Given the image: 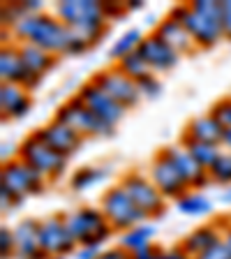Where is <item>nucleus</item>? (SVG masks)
Here are the masks:
<instances>
[{
  "label": "nucleus",
  "instance_id": "2f4dec72",
  "mask_svg": "<svg viewBox=\"0 0 231 259\" xmlns=\"http://www.w3.org/2000/svg\"><path fill=\"white\" fill-rule=\"evenodd\" d=\"M136 86H139V93L144 100H155V97L162 95V81L157 74H148L144 79H139Z\"/></svg>",
  "mask_w": 231,
  "mask_h": 259
},
{
  "label": "nucleus",
  "instance_id": "a878e982",
  "mask_svg": "<svg viewBox=\"0 0 231 259\" xmlns=\"http://www.w3.org/2000/svg\"><path fill=\"white\" fill-rule=\"evenodd\" d=\"M173 204H176V210L180 215H188V218H206L215 210V201L210 199L206 192H201V190H190V192H185Z\"/></svg>",
  "mask_w": 231,
  "mask_h": 259
},
{
  "label": "nucleus",
  "instance_id": "dca6fc26",
  "mask_svg": "<svg viewBox=\"0 0 231 259\" xmlns=\"http://www.w3.org/2000/svg\"><path fill=\"white\" fill-rule=\"evenodd\" d=\"M164 155L173 162V167L180 171V176L185 178V183H188L190 190H204L206 185H210V176H208V169H204L199 162L194 160L188 151H185V146L178 141V144H169L162 148Z\"/></svg>",
  "mask_w": 231,
  "mask_h": 259
},
{
  "label": "nucleus",
  "instance_id": "0eeeda50",
  "mask_svg": "<svg viewBox=\"0 0 231 259\" xmlns=\"http://www.w3.org/2000/svg\"><path fill=\"white\" fill-rule=\"evenodd\" d=\"M100 208H102L104 218L109 220V225L113 227V232H127L136 225H144V222H151L146 218V213L129 199V194L120 188L118 183L109 185L107 190L100 197Z\"/></svg>",
  "mask_w": 231,
  "mask_h": 259
},
{
  "label": "nucleus",
  "instance_id": "a18cd8bd",
  "mask_svg": "<svg viewBox=\"0 0 231 259\" xmlns=\"http://www.w3.org/2000/svg\"><path fill=\"white\" fill-rule=\"evenodd\" d=\"M49 259H67V257H49Z\"/></svg>",
  "mask_w": 231,
  "mask_h": 259
},
{
  "label": "nucleus",
  "instance_id": "7ed1b4c3",
  "mask_svg": "<svg viewBox=\"0 0 231 259\" xmlns=\"http://www.w3.org/2000/svg\"><path fill=\"white\" fill-rule=\"evenodd\" d=\"M54 14L88 47H95L104 37L109 26V19L102 12V3L97 0H60L56 3Z\"/></svg>",
  "mask_w": 231,
  "mask_h": 259
},
{
  "label": "nucleus",
  "instance_id": "c9c22d12",
  "mask_svg": "<svg viewBox=\"0 0 231 259\" xmlns=\"http://www.w3.org/2000/svg\"><path fill=\"white\" fill-rule=\"evenodd\" d=\"M197 259H231V252H229V248H226L224 243H217L215 248H210L208 252H204L201 257H197Z\"/></svg>",
  "mask_w": 231,
  "mask_h": 259
},
{
  "label": "nucleus",
  "instance_id": "6ab92c4d",
  "mask_svg": "<svg viewBox=\"0 0 231 259\" xmlns=\"http://www.w3.org/2000/svg\"><path fill=\"white\" fill-rule=\"evenodd\" d=\"M220 241H222V225L220 220H215V222H208V225L194 227L192 232L178 243V248L183 250L190 259H197L204 252H208L210 248H215Z\"/></svg>",
  "mask_w": 231,
  "mask_h": 259
},
{
  "label": "nucleus",
  "instance_id": "37998d69",
  "mask_svg": "<svg viewBox=\"0 0 231 259\" xmlns=\"http://www.w3.org/2000/svg\"><path fill=\"white\" fill-rule=\"evenodd\" d=\"M125 7H127V12H136V10H144V3L141 0H127Z\"/></svg>",
  "mask_w": 231,
  "mask_h": 259
},
{
  "label": "nucleus",
  "instance_id": "f03ea898",
  "mask_svg": "<svg viewBox=\"0 0 231 259\" xmlns=\"http://www.w3.org/2000/svg\"><path fill=\"white\" fill-rule=\"evenodd\" d=\"M171 19L183 23L192 35L197 49L217 47L224 39L222 30V0H190V3H176L169 10Z\"/></svg>",
  "mask_w": 231,
  "mask_h": 259
},
{
  "label": "nucleus",
  "instance_id": "4468645a",
  "mask_svg": "<svg viewBox=\"0 0 231 259\" xmlns=\"http://www.w3.org/2000/svg\"><path fill=\"white\" fill-rule=\"evenodd\" d=\"M0 83H16V86H23L30 93L42 83L39 76L30 74L26 70L16 42H7L0 49Z\"/></svg>",
  "mask_w": 231,
  "mask_h": 259
},
{
  "label": "nucleus",
  "instance_id": "9b49d317",
  "mask_svg": "<svg viewBox=\"0 0 231 259\" xmlns=\"http://www.w3.org/2000/svg\"><path fill=\"white\" fill-rule=\"evenodd\" d=\"M90 79L95 81L104 93H109L120 107L127 109V111L129 109H134V107H139V102L144 100L141 93H139V86H136V81L129 79L127 74H123L116 65H109V67H104V70L95 72Z\"/></svg>",
  "mask_w": 231,
  "mask_h": 259
},
{
  "label": "nucleus",
  "instance_id": "473e14b6",
  "mask_svg": "<svg viewBox=\"0 0 231 259\" xmlns=\"http://www.w3.org/2000/svg\"><path fill=\"white\" fill-rule=\"evenodd\" d=\"M16 254V243H14V229L7 225L0 227V257L3 259H14Z\"/></svg>",
  "mask_w": 231,
  "mask_h": 259
},
{
  "label": "nucleus",
  "instance_id": "c85d7f7f",
  "mask_svg": "<svg viewBox=\"0 0 231 259\" xmlns=\"http://www.w3.org/2000/svg\"><path fill=\"white\" fill-rule=\"evenodd\" d=\"M116 67H118L123 74H127L129 79H134V81H139V79H144V76L153 74V70L148 67V63L141 58L139 51H134V54H129V56H125L123 60H118V63H116Z\"/></svg>",
  "mask_w": 231,
  "mask_h": 259
},
{
  "label": "nucleus",
  "instance_id": "9d476101",
  "mask_svg": "<svg viewBox=\"0 0 231 259\" xmlns=\"http://www.w3.org/2000/svg\"><path fill=\"white\" fill-rule=\"evenodd\" d=\"M39 245L47 257H70L79 248L72 236L65 213H51L39 220Z\"/></svg>",
  "mask_w": 231,
  "mask_h": 259
},
{
  "label": "nucleus",
  "instance_id": "bb28decb",
  "mask_svg": "<svg viewBox=\"0 0 231 259\" xmlns=\"http://www.w3.org/2000/svg\"><path fill=\"white\" fill-rule=\"evenodd\" d=\"M144 37H146V32L141 30V28H127V30H125L118 39H113V44L109 47V58H111V63L116 65L118 60H123L125 56L139 51Z\"/></svg>",
  "mask_w": 231,
  "mask_h": 259
},
{
  "label": "nucleus",
  "instance_id": "412c9836",
  "mask_svg": "<svg viewBox=\"0 0 231 259\" xmlns=\"http://www.w3.org/2000/svg\"><path fill=\"white\" fill-rule=\"evenodd\" d=\"M32 109V95L23 86L16 83H0V113L3 120L23 118Z\"/></svg>",
  "mask_w": 231,
  "mask_h": 259
},
{
  "label": "nucleus",
  "instance_id": "c756f323",
  "mask_svg": "<svg viewBox=\"0 0 231 259\" xmlns=\"http://www.w3.org/2000/svg\"><path fill=\"white\" fill-rule=\"evenodd\" d=\"M208 176H210V183L220 185V188H229L231 185V153L224 151L220 155V160L208 169Z\"/></svg>",
  "mask_w": 231,
  "mask_h": 259
},
{
  "label": "nucleus",
  "instance_id": "7c9ffc66",
  "mask_svg": "<svg viewBox=\"0 0 231 259\" xmlns=\"http://www.w3.org/2000/svg\"><path fill=\"white\" fill-rule=\"evenodd\" d=\"M208 113H213V116H215V120L224 130H231V95L220 97V100H217V102L208 109Z\"/></svg>",
  "mask_w": 231,
  "mask_h": 259
},
{
  "label": "nucleus",
  "instance_id": "39448f33",
  "mask_svg": "<svg viewBox=\"0 0 231 259\" xmlns=\"http://www.w3.org/2000/svg\"><path fill=\"white\" fill-rule=\"evenodd\" d=\"M16 148H19L16 157L23 160L35 171H39L47 181L60 178L65 174V169H67V157H63L58 151H54L37 132H30Z\"/></svg>",
  "mask_w": 231,
  "mask_h": 259
},
{
  "label": "nucleus",
  "instance_id": "423d86ee",
  "mask_svg": "<svg viewBox=\"0 0 231 259\" xmlns=\"http://www.w3.org/2000/svg\"><path fill=\"white\" fill-rule=\"evenodd\" d=\"M47 178L39 171H35L32 167H28L23 160L12 157V160L3 162L0 169V188H5L7 192L16 199V204L21 206L26 199L42 194L47 190Z\"/></svg>",
  "mask_w": 231,
  "mask_h": 259
},
{
  "label": "nucleus",
  "instance_id": "f704fd0d",
  "mask_svg": "<svg viewBox=\"0 0 231 259\" xmlns=\"http://www.w3.org/2000/svg\"><path fill=\"white\" fill-rule=\"evenodd\" d=\"M102 250H104V245H79L72 257L74 259H97L102 254Z\"/></svg>",
  "mask_w": 231,
  "mask_h": 259
},
{
  "label": "nucleus",
  "instance_id": "c03bdc74",
  "mask_svg": "<svg viewBox=\"0 0 231 259\" xmlns=\"http://www.w3.org/2000/svg\"><path fill=\"white\" fill-rule=\"evenodd\" d=\"M222 148L231 153V130H224V137H222Z\"/></svg>",
  "mask_w": 231,
  "mask_h": 259
},
{
  "label": "nucleus",
  "instance_id": "aec40b11",
  "mask_svg": "<svg viewBox=\"0 0 231 259\" xmlns=\"http://www.w3.org/2000/svg\"><path fill=\"white\" fill-rule=\"evenodd\" d=\"M153 32L180 56H190V54H194V51H199L192 39V35L188 32V28H185L183 23H178L176 19H171V16H162L160 21L153 26Z\"/></svg>",
  "mask_w": 231,
  "mask_h": 259
},
{
  "label": "nucleus",
  "instance_id": "20e7f679",
  "mask_svg": "<svg viewBox=\"0 0 231 259\" xmlns=\"http://www.w3.org/2000/svg\"><path fill=\"white\" fill-rule=\"evenodd\" d=\"M65 220L76 245H104L116 234L100 206H76L65 213Z\"/></svg>",
  "mask_w": 231,
  "mask_h": 259
},
{
  "label": "nucleus",
  "instance_id": "4c0bfd02",
  "mask_svg": "<svg viewBox=\"0 0 231 259\" xmlns=\"http://www.w3.org/2000/svg\"><path fill=\"white\" fill-rule=\"evenodd\" d=\"M97 259H129V254L120 245H113V248H104Z\"/></svg>",
  "mask_w": 231,
  "mask_h": 259
},
{
  "label": "nucleus",
  "instance_id": "4be33fe9",
  "mask_svg": "<svg viewBox=\"0 0 231 259\" xmlns=\"http://www.w3.org/2000/svg\"><path fill=\"white\" fill-rule=\"evenodd\" d=\"M222 137H224V127L215 120L213 113H201L194 116L185 123L180 139H192V141H206V144H220L222 146Z\"/></svg>",
  "mask_w": 231,
  "mask_h": 259
},
{
  "label": "nucleus",
  "instance_id": "f8f14e48",
  "mask_svg": "<svg viewBox=\"0 0 231 259\" xmlns=\"http://www.w3.org/2000/svg\"><path fill=\"white\" fill-rule=\"evenodd\" d=\"M76 95L81 97V102L86 104L97 118L102 120L104 125H109L111 130L118 127V123L125 118V113H127V109L120 107V104L116 102L109 93H104L93 79H88L86 83L76 91Z\"/></svg>",
  "mask_w": 231,
  "mask_h": 259
},
{
  "label": "nucleus",
  "instance_id": "b1692460",
  "mask_svg": "<svg viewBox=\"0 0 231 259\" xmlns=\"http://www.w3.org/2000/svg\"><path fill=\"white\" fill-rule=\"evenodd\" d=\"M19 54H21L26 70L30 74L39 76V79H44L56 67V63H58V58L54 54H49V51H44L39 47H32V44H19Z\"/></svg>",
  "mask_w": 231,
  "mask_h": 259
},
{
  "label": "nucleus",
  "instance_id": "6e6552de",
  "mask_svg": "<svg viewBox=\"0 0 231 259\" xmlns=\"http://www.w3.org/2000/svg\"><path fill=\"white\" fill-rule=\"evenodd\" d=\"M118 185L129 194V199L144 210L148 220H155V218L164 215L167 199L160 194V190L155 188V183L151 181L148 174L139 171V169H127V171L120 176Z\"/></svg>",
  "mask_w": 231,
  "mask_h": 259
},
{
  "label": "nucleus",
  "instance_id": "a19ab883",
  "mask_svg": "<svg viewBox=\"0 0 231 259\" xmlns=\"http://www.w3.org/2000/svg\"><path fill=\"white\" fill-rule=\"evenodd\" d=\"M132 259H160V248H148V250H144V252L134 254Z\"/></svg>",
  "mask_w": 231,
  "mask_h": 259
},
{
  "label": "nucleus",
  "instance_id": "5701e85b",
  "mask_svg": "<svg viewBox=\"0 0 231 259\" xmlns=\"http://www.w3.org/2000/svg\"><path fill=\"white\" fill-rule=\"evenodd\" d=\"M155 236H157V227L151 225V222H144V225H136L120 234L118 245L129 257H134V254L144 252V250H148V248H155V243H153Z\"/></svg>",
  "mask_w": 231,
  "mask_h": 259
},
{
  "label": "nucleus",
  "instance_id": "f3484780",
  "mask_svg": "<svg viewBox=\"0 0 231 259\" xmlns=\"http://www.w3.org/2000/svg\"><path fill=\"white\" fill-rule=\"evenodd\" d=\"M35 132H37L54 151H58L60 155L67 157V160H70L72 155H76L81 144H83V137H81L79 132H74L72 127H67L65 123H60V120H56V118H51L47 125L37 127Z\"/></svg>",
  "mask_w": 231,
  "mask_h": 259
},
{
  "label": "nucleus",
  "instance_id": "ea45409f",
  "mask_svg": "<svg viewBox=\"0 0 231 259\" xmlns=\"http://www.w3.org/2000/svg\"><path fill=\"white\" fill-rule=\"evenodd\" d=\"M220 225H222V243H224L231 252V218H222Z\"/></svg>",
  "mask_w": 231,
  "mask_h": 259
},
{
  "label": "nucleus",
  "instance_id": "1a4fd4ad",
  "mask_svg": "<svg viewBox=\"0 0 231 259\" xmlns=\"http://www.w3.org/2000/svg\"><path fill=\"white\" fill-rule=\"evenodd\" d=\"M54 118L65 123L67 127H72L74 132H79L83 139L86 137H111L116 130H111L109 125H104L102 120L97 118L95 113L81 102L79 95H72L70 100H65L58 109H56Z\"/></svg>",
  "mask_w": 231,
  "mask_h": 259
},
{
  "label": "nucleus",
  "instance_id": "58836bf2",
  "mask_svg": "<svg viewBox=\"0 0 231 259\" xmlns=\"http://www.w3.org/2000/svg\"><path fill=\"white\" fill-rule=\"evenodd\" d=\"M160 259H190V257L176 245V248H160Z\"/></svg>",
  "mask_w": 231,
  "mask_h": 259
},
{
  "label": "nucleus",
  "instance_id": "79ce46f5",
  "mask_svg": "<svg viewBox=\"0 0 231 259\" xmlns=\"http://www.w3.org/2000/svg\"><path fill=\"white\" fill-rule=\"evenodd\" d=\"M220 201L224 206H231V185L229 188H222V192H220Z\"/></svg>",
  "mask_w": 231,
  "mask_h": 259
},
{
  "label": "nucleus",
  "instance_id": "a211bd4d",
  "mask_svg": "<svg viewBox=\"0 0 231 259\" xmlns=\"http://www.w3.org/2000/svg\"><path fill=\"white\" fill-rule=\"evenodd\" d=\"M14 243L16 254L14 259H49L39 245V220L35 218H23L14 227Z\"/></svg>",
  "mask_w": 231,
  "mask_h": 259
},
{
  "label": "nucleus",
  "instance_id": "e433bc0d",
  "mask_svg": "<svg viewBox=\"0 0 231 259\" xmlns=\"http://www.w3.org/2000/svg\"><path fill=\"white\" fill-rule=\"evenodd\" d=\"M222 30L224 39H231V0H222Z\"/></svg>",
  "mask_w": 231,
  "mask_h": 259
},
{
  "label": "nucleus",
  "instance_id": "f257e3e1",
  "mask_svg": "<svg viewBox=\"0 0 231 259\" xmlns=\"http://www.w3.org/2000/svg\"><path fill=\"white\" fill-rule=\"evenodd\" d=\"M10 35L12 42L39 47L49 54H54L56 58H60V56H81L90 49L83 39L76 37L54 12H39V14L26 16L12 28Z\"/></svg>",
  "mask_w": 231,
  "mask_h": 259
},
{
  "label": "nucleus",
  "instance_id": "cd10ccee",
  "mask_svg": "<svg viewBox=\"0 0 231 259\" xmlns=\"http://www.w3.org/2000/svg\"><path fill=\"white\" fill-rule=\"evenodd\" d=\"M180 144L185 146V151L199 162L204 169H210L220 160V155L224 153L220 144H206V141H192V139H180Z\"/></svg>",
  "mask_w": 231,
  "mask_h": 259
},
{
  "label": "nucleus",
  "instance_id": "393cba45",
  "mask_svg": "<svg viewBox=\"0 0 231 259\" xmlns=\"http://www.w3.org/2000/svg\"><path fill=\"white\" fill-rule=\"evenodd\" d=\"M109 176H111L109 164H86V167L74 169V174L70 176V188L74 192H88V190L102 185Z\"/></svg>",
  "mask_w": 231,
  "mask_h": 259
},
{
  "label": "nucleus",
  "instance_id": "2eb2a0df",
  "mask_svg": "<svg viewBox=\"0 0 231 259\" xmlns=\"http://www.w3.org/2000/svg\"><path fill=\"white\" fill-rule=\"evenodd\" d=\"M139 54H141V58L148 63V67L153 70V74H157V76L176 70L178 63H180V58H183V56L176 54L167 42H162L153 30L146 32L144 42H141V47H139Z\"/></svg>",
  "mask_w": 231,
  "mask_h": 259
},
{
  "label": "nucleus",
  "instance_id": "49530a36",
  "mask_svg": "<svg viewBox=\"0 0 231 259\" xmlns=\"http://www.w3.org/2000/svg\"><path fill=\"white\" fill-rule=\"evenodd\" d=\"M129 259H132V257H129Z\"/></svg>",
  "mask_w": 231,
  "mask_h": 259
},
{
  "label": "nucleus",
  "instance_id": "72a5a7b5",
  "mask_svg": "<svg viewBox=\"0 0 231 259\" xmlns=\"http://www.w3.org/2000/svg\"><path fill=\"white\" fill-rule=\"evenodd\" d=\"M102 12H104V16H107L109 21H113V19H120V16L127 14V7H125V3L104 0V3H102Z\"/></svg>",
  "mask_w": 231,
  "mask_h": 259
},
{
  "label": "nucleus",
  "instance_id": "ddd939ff",
  "mask_svg": "<svg viewBox=\"0 0 231 259\" xmlns=\"http://www.w3.org/2000/svg\"><path fill=\"white\" fill-rule=\"evenodd\" d=\"M148 176H151V181L155 183V188L160 190V194L167 201H176V199H180L185 192H190L185 178L173 167V162L164 155V151H157V155L151 160Z\"/></svg>",
  "mask_w": 231,
  "mask_h": 259
}]
</instances>
